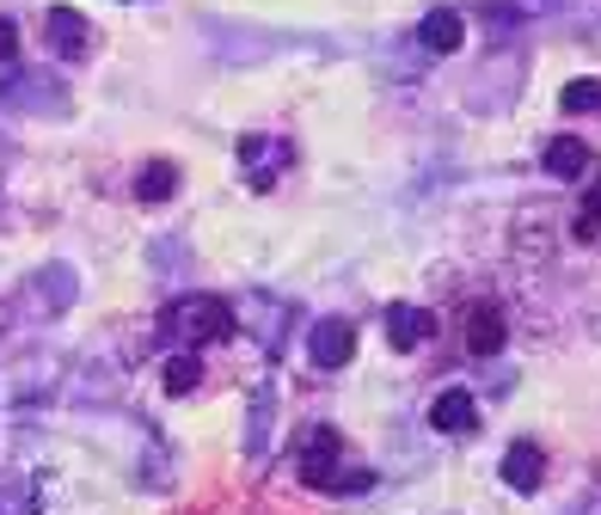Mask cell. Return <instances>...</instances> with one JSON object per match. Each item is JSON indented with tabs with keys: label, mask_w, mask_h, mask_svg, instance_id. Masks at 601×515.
I'll use <instances>...</instances> for the list:
<instances>
[{
	"label": "cell",
	"mask_w": 601,
	"mask_h": 515,
	"mask_svg": "<svg viewBox=\"0 0 601 515\" xmlns=\"http://www.w3.org/2000/svg\"><path fill=\"white\" fill-rule=\"evenodd\" d=\"M504 478H509V491H540V478H547V454H540V442H516V449L504 454Z\"/></svg>",
	"instance_id": "6"
},
{
	"label": "cell",
	"mask_w": 601,
	"mask_h": 515,
	"mask_svg": "<svg viewBox=\"0 0 601 515\" xmlns=\"http://www.w3.org/2000/svg\"><path fill=\"white\" fill-rule=\"evenodd\" d=\"M338 461H344V442H338V430H308L301 436V454H294V473H301V485L313 491H332L338 485Z\"/></svg>",
	"instance_id": "1"
},
{
	"label": "cell",
	"mask_w": 601,
	"mask_h": 515,
	"mask_svg": "<svg viewBox=\"0 0 601 515\" xmlns=\"http://www.w3.org/2000/svg\"><path fill=\"white\" fill-rule=\"evenodd\" d=\"M417 38H424V50H436V55H455L460 43H467V19L455 13V7H436V13L417 25Z\"/></svg>",
	"instance_id": "7"
},
{
	"label": "cell",
	"mask_w": 601,
	"mask_h": 515,
	"mask_svg": "<svg viewBox=\"0 0 601 515\" xmlns=\"http://www.w3.org/2000/svg\"><path fill=\"white\" fill-rule=\"evenodd\" d=\"M43 31H50V50L62 55V62H81V55H86V38H93V25H86L74 7H50Z\"/></svg>",
	"instance_id": "5"
},
{
	"label": "cell",
	"mask_w": 601,
	"mask_h": 515,
	"mask_svg": "<svg viewBox=\"0 0 601 515\" xmlns=\"http://www.w3.org/2000/svg\"><path fill=\"white\" fill-rule=\"evenodd\" d=\"M504 313H497V307H473L467 313V350L473 357H497V350H504Z\"/></svg>",
	"instance_id": "8"
},
{
	"label": "cell",
	"mask_w": 601,
	"mask_h": 515,
	"mask_svg": "<svg viewBox=\"0 0 601 515\" xmlns=\"http://www.w3.org/2000/svg\"><path fill=\"white\" fill-rule=\"evenodd\" d=\"M160 381H166V393H173V399L197 393V381H203V357H173V362L160 369Z\"/></svg>",
	"instance_id": "11"
},
{
	"label": "cell",
	"mask_w": 601,
	"mask_h": 515,
	"mask_svg": "<svg viewBox=\"0 0 601 515\" xmlns=\"http://www.w3.org/2000/svg\"><path fill=\"white\" fill-rule=\"evenodd\" d=\"M601 234V209L595 203H583V215H577V239H595Z\"/></svg>",
	"instance_id": "14"
},
{
	"label": "cell",
	"mask_w": 601,
	"mask_h": 515,
	"mask_svg": "<svg viewBox=\"0 0 601 515\" xmlns=\"http://www.w3.org/2000/svg\"><path fill=\"white\" fill-rule=\"evenodd\" d=\"M547 172L552 178H583L589 172V142L583 135H552L547 142Z\"/></svg>",
	"instance_id": "10"
},
{
	"label": "cell",
	"mask_w": 601,
	"mask_h": 515,
	"mask_svg": "<svg viewBox=\"0 0 601 515\" xmlns=\"http://www.w3.org/2000/svg\"><path fill=\"white\" fill-rule=\"evenodd\" d=\"M173 190H178V166H173V159H160V166H147V172H142L135 197H142V203H166Z\"/></svg>",
	"instance_id": "12"
},
{
	"label": "cell",
	"mask_w": 601,
	"mask_h": 515,
	"mask_svg": "<svg viewBox=\"0 0 601 515\" xmlns=\"http://www.w3.org/2000/svg\"><path fill=\"white\" fill-rule=\"evenodd\" d=\"M564 111H571V117L601 111V80H571V86H564Z\"/></svg>",
	"instance_id": "13"
},
{
	"label": "cell",
	"mask_w": 601,
	"mask_h": 515,
	"mask_svg": "<svg viewBox=\"0 0 601 515\" xmlns=\"http://www.w3.org/2000/svg\"><path fill=\"white\" fill-rule=\"evenodd\" d=\"M19 55V25L13 19H0V62H13Z\"/></svg>",
	"instance_id": "15"
},
{
	"label": "cell",
	"mask_w": 601,
	"mask_h": 515,
	"mask_svg": "<svg viewBox=\"0 0 601 515\" xmlns=\"http://www.w3.org/2000/svg\"><path fill=\"white\" fill-rule=\"evenodd\" d=\"M429 430H442V436H473V430H479V405H473V393H460V387L436 393V405H429Z\"/></svg>",
	"instance_id": "4"
},
{
	"label": "cell",
	"mask_w": 601,
	"mask_h": 515,
	"mask_svg": "<svg viewBox=\"0 0 601 515\" xmlns=\"http://www.w3.org/2000/svg\"><path fill=\"white\" fill-rule=\"evenodd\" d=\"M308 357H313V369H344L356 357V326L350 319H320L308 331Z\"/></svg>",
	"instance_id": "3"
},
{
	"label": "cell",
	"mask_w": 601,
	"mask_h": 515,
	"mask_svg": "<svg viewBox=\"0 0 601 515\" xmlns=\"http://www.w3.org/2000/svg\"><path fill=\"white\" fill-rule=\"evenodd\" d=\"M173 326L185 331V338H234V313H228V301H215V295H190V301H178Z\"/></svg>",
	"instance_id": "2"
},
{
	"label": "cell",
	"mask_w": 601,
	"mask_h": 515,
	"mask_svg": "<svg viewBox=\"0 0 601 515\" xmlns=\"http://www.w3.org/2000/svg\"><path fill=\"white\" fill-rule=\"evenodd\" d=\"M429 331H436V319H429L424 307H393V313H387V343H393V350H417Z\"/></svg>",
	"instance_id": "9"
}]
</instances>
